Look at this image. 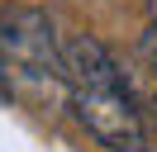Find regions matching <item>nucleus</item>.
<instances>
[{
  "mask_svg": "<svg viewBox=\"0 0 157 152\" xmlns=\"http://www.w3.org/2000/svg\"><path fill=\"white\" fill-rule=\"evenodd\" d=\"M67 104L100 147L147 152V124L133 100V86L124 81V66L114 62V52L100 38L67 43Z\"/></svg>",
  "mask_w": 157,
  "mask_h": 152,
  "instance_id": "1",
  "label": "nucleus"
},
{
  "mask_svg": "<svg viewBox=\"0 0 157 152\" xmlns=\"http://www.w3.org/2000/svg\"><path fill=\"white\" fill-rule=\"evenodd\" d=\"M0 71L10 90H24L33 100L67 95V43H57V28L43 10H0Z\"/></svg>",
  "mask_w": 157,
  "mask_h": 152,
  "instance_id": "2",
  "label": "nucleus"
},
{
  "mask_svg": "<svg viewBox=\"0 0 157 152\" xmlns=\"http://www.w3.org/2000/svg\"><path fill=\"white\" fill-rule=\"evenodd\" d=\"M0 95H10V86H5V71H0Z\"/></svg>",
  "mask_w": 157,
  "mask_h": 152,
  "instance_id": "3",
  "label": "nucleus"
}]
</instances>
